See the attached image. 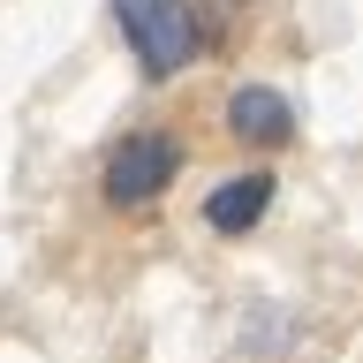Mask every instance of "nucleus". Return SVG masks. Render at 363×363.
<instances>
[{"mask_svg":"<svg viewBox=\"0 0 363 363\" xmlns=\"http://www.w3.org/2000/svg\"><path fill=\"white\" fill-rule=\"evenodd\" d=\"M227 136L235 144H257V152H280V144H295V106L272 84H242L227 99Z\"/></svg>","mask_w":363,"mask_h":363,"instance_id":"7ed1b4c3","label":"nucleus"},{"mask_svg":"<svg viewBox=\"0 0 363 363\" xmlns=\"http://www.w3.org/2000/svg\"><path fill=\"white\" fill-rule=\"evenodd\" d=\"M174 174H182V144L167 129H136V136H121V144L106 152L99 189H106L113 212H144V204L167 197V182H174Z\"/></svg>","mask_w":363,"mask_h":363,"instance_id":"f03ea898","label":"nucleus"},{"mask_svg":"<svg viewBox=\"0 0 363 363\" xmlns=\"http://www.w3.org/2000/svg\"><path fill=\"white\" fill-rule=\"evenodd\" d=\"M113 16H121V38H129L136 68H144V84H174L204 53V30H197L189 0H113Z\"/></svg>","mask_w":363,"mask_h":363,"instance_id":"f257e3e1","label":"nucleus"},{"mask_svg":"<svg viewBox=\"0 0 363 363\" xmlns=\"http://www.w3.org/2000/svg\"><path fill=\"white\" fill-rule=\"evenodd\" d=\"M272 189H280V182H272L265 167H250V174H227L220 189L204 197V227H212V235H250V227L272 212Z\"/></svg>","mask_w":363,"mask_h":363,"instance_id":"20e7f679","label":"nucleus"}]
</instances>
